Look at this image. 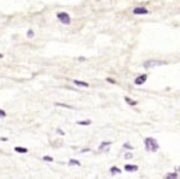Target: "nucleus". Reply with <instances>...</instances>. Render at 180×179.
Here are the masks:
<instances>
[{"label": "nucleus", "instance_id": "obj_7", "mask_svg": "<svg viewBox=\"0 0 180 179\" xmlns=\"http://www.w3.org/2000/svg\"><path fill=\"white\" fill-rule=\"evenodd\" d=\"M73 83H74V85H77V87L89 88V83H86V82H83V81H78V79H74V81H73Z\"/></svg>", "mask_w": 180, "mask_h": 179}, {"label": "nucleus", "instance_id": "obj_17", "mask_svg": "<svg viewBox=\"0 0 180 179\" xmlns=\"http://www.w3.org/2000/svg\"><path fill=\"white\" fill-rule=\"evenodd\" d=\"M125 158H126V160H131V158H133V154H132L131 152H127V153L125 154Z\"/></svg>", "mask_w": 180, "mask_h": 179}, {"label": "nucleus", "instance_id": "obj_13", "mask_svg": "<svg viewBox=\"0 0 180 179\" xmlns=\"http://www.w3.org/2000/svg\"><path fill=\"white\" fill-rule=\"evenodd\" d=\"M125 101H126V103H128V104L131 105V106H135V105H137V101H136V100H132V99H129L128 96H126V98H125Z\"/></svg>", "mask_w": 180, "mask_h": 179}, {"label": "nucleus", "instance_id": "obj_12", "mask_svg": "<svg viewBox=\"0 0 180 179\" xmlns=\"http://www.w3.org/2000/svg\"><path fill=\"white\" fill-rule=\"evenodd\" d=\"M77 125H79V126H89V125H91V121H90V120H83V121H77Z\"/></svg>", "mask_w": 180, "mask_h": 179}, {"label": "nucleus", "instance_id": "obj_24", "mask_svg": "<svg viewBox=\"0 0 180 179\" xmlns=\"http://www.w3.org/2000/svg\"><path fill=\"white\" fill-rule=\"evenodd\" d=\"M79 61L83 62V61H85V58H84V57H79Z\"/></svg>", "mask_w": 180, "mask_h": 179}, {"label": "nucleus", "instance_id": "obj_10", "mask_svg": "<svg viewBox=\"0 0 180 179\" xmlns=\"http://www.w3.org/2000/svg\"><path fill=\"white\" fill-rule=\"evenodd\" d=\"M14 150H15V152H17V153H24V154L28 152L27 148H25V147H20V146H19V147L16 146V147L14 148Z\"/></svg>", "mask_w": 180, "mask_h": 179}, {"label": "nucleus", "instance_id": "obj_16", "mask_svg": "<svg viewBox=\"0 0 180 179\" xmlns=\"http://www.w3.org/2000/svg\"><path fill=\"white\" fill-rule=\"evenodd\" d=\"M68 164H69V166H73V164H74V166H78V167H79V166H80V162H79L78 160H71Z\"/></svg>", "mask_w": 180, "mask_h": 179}, {"label": "nucleus", "instance_id": "obj_1", "mask_svg": "<svg viewBox=\"0 0 180 179\" xmlns=\"http://www.w3.org/2000/svg\"><path fill=\"white\" fill-rule=\"evenodd\" d=\"M144 146H146V150L149 152H157L159 150V143L153 137L144 138Z\"/></svg>", "mask_w": 180, "mask_h": 179}, {"label": "nucleus", "instance_id": "obj_11", "mask_svg": "<svg viewBox=\"0 0 180 179\" xmlns=\"http://www.w3.org/2000/svg\"><path fill=\"white\" fill-rule=\"evenodd\" d=\"M179 178V174L178 173H168L167 175H165V179H178Z\"/></svg>", "mask_w": 180, "mask_h": 179}, {"label": "nucleus", "instance_id": "obj_25", "mask_svg": "<svg viewBox=\"0 0 180 179\" xmlns=\"http://www.w3.org/2000/svg\"><path fill=\"white\" fill-rule=\"evenodd\" d=\"M3 57H4V54H3V53H0V59H1Z\"/></svg>", "mask_w": 180, "mask_h": 179}, {"label": "nucleus", "instance_id": "obj_23", "mask_svg": "<svg viewBox=\"0 0 180 179\" xmlns=\"http://www.w3.org/2000/svg\"><path fill=\"white\" fill-rule=\"evenodd\" d=\"M57 132H58V134H61V135H64V132H63L62 130H57Z\"/></svg>", "mask_w": 180, "mask_h": 179}, {"label": "nucleus", "instance_id": "obj_14", "mask_svg": "<svg viewBox=\"0 0 180 179\" xmlns=\"http://www.w3.org/2000/svg\"><path fill=\"white\" fill-rule=\"evenodd\" d=\"M110 145H111V142H110V141L109 142H101V143H100V146H99V151H103L105 147H107Z\"/></svg>", "mask_w": 180, "mask_h": 179}, {"label": "nucleus", "instance_id": "obj_9", "mask_svg": "<svg viewBox=\"0 0 180 179\" xmlns=\"http://www.w3.org/2000/svg\"><path fill=\"white\" fill-rule=\"evenodd\" d=\"M54 105H56V106H59V107H64V109H71V110H75L74 106L68 105V104H63V103H56Z\"/></svg>", "mask_w": 180, "mask_h": 179}, {"label": "nucleus", "instance_id": "obj_19", "mask_svg": "<svg viewBox=\"0 0 180 179\" xmlns=\"http://www.w3.org/2000/svg\"><path fill=\"white\" fill-rule=\"evenodd\" d=\"M0 117H1V119L6 117V113H5L4 110H1V109H0Z\"/></svg>", "mask_w": 180, "mask_h": 179}, {"label": "nucleus", "instance_id": "obj_3", "mask_svg": "<svg viewBox=\"0 0 180 179\" xmlns=\"http://www.w3.org/2000/svg\"><path fill=\"white\" fill-rule=\"evenodd\" d=\"M57 19L61 21L63 25H69L71 24V16H69V14H67V13H58L57 14Z\"/></svg>", "mask_w": 180, "mask_h": 179}, {"label": "nucleus", "instance_id": "obj_2", "mask_svg": "<svg viewBox=\"0 0 180 179\" xmlns=\"http://www.w3.org/2000/svg\"><path fill=\"white\" fill-rule=\"evenodd\" d=\"M164 64H167L164 61H159V59H148V61H146L143 63V68L149 69V68H154V67H161Z\"/></svg>", "mask_w": 180, "mask_h": 179}, {"label": "nucleus", "instance_id": "obj_21", "mask_svg": "<svg viewBox=\"0 0 180 179\" xmlns=\"http://www.w3.org/2000/svg\"><path fill=\"white\" fill-rule=\"evenodd\" d=\"M90 151V148H83V150H82V152L83 153H85V152H89Z\"/></svg>", "mask_w": 180, "mask_h": 179}, {"label": "nucleus", "instance_id": "obj_15", "mask_svg": "<svg viewBox=\"0 0 180 179\" xmlns=\"http://www.w3.org/2000/svg\"><path fill=\"white\" fill-rule=\"evenodd\" d=\"M26 36H27L28 38H33V36H35V32H33V30H32V28H30L28 31L26 32Z\"/></svg>", "mask_w": 180, "mask_h": 179}, {"label": "nucleus", "instance_id": "obj_20", "mask_svg": "<svg viewBox=\"0 0 180 179\" xmlns=\"http://www.w3.org/2000/svg\"><path fill=\"white\" fill-rule=\"evenodd\" d=\"M123 147H125V148H128V150H132V148H133L131 145L127 143V142H126V143H123Z\"/></svg>", "mask_w": 180, "mask_h": 179}, {"label": "nucleus", "instance_id": "obj_6", "mask_svg": "<svg viewBox=\"0 0 180 179\" xmlns=\"http://www.w3.org/2000/svg\"><path fill=\"white\" fill-rule=\"evenodd\" d=\"M125 171H126V172H129V173L137 172V171H138V166H136V164H126V166H125Z\"/></svg>", "mask_w": 180, "mask_h": 179}, {"label": "nucleus", "instance_id": "obj_18", "mask_svg": "<svg viewBox=\"0 0 180 179\" xmlns=\"http://www.w3.org/2000/svg\"><path fill=\"white\" fill-rule=\"evenodd\" d=\"M43 161H47V162H52V161H53V158H52V157H48V156H45V157H43Z\"/></svg>", "mask_w": 180, "mask_h": 179}, {"label": "nucleus", "instance_id": "obj_8", "mask_svg": "<svg viewBox=\"0 0 180 179\" xmlns=\"http://www.w3.org/2000/svg\"><path fill=\"white\" fill-rule=\"evenodd\" d=\"M110 173H111L112 177H115V175H117V174H121V169H120V168H117L116 166H114V167L110 168Z\"/></svg>", "mask_w": 180, "mask_h": 179}, {"label": "nucleus", "instance_id": "obj_4", "mask_svg": "<svg viewBox=\"0 0 180 179\" xmlns=\"http://www.w3.org/2000/svg\"><path fill=\"white\" fill-rule=\"evenodd\" d=\"M132 13L135 15H147L149 11H148V9L144 7V6H137V7H135L132 10Z\"/></svg>", "mask_w": 180, "mask_h": 179}, {"label": "nucleus", "instance_id": "obj_22", "mask_svg": "<svg viewBox=\"0 0 180 179\" xmlns=\"http://www.w3.org/2000/svg\"><path fill=\"white\" fill-rule=\"evenodd\" d=\"M107 81H109V82H110V83H116V82H115V81H114V79H110V78H107Z\"/></svg>", "mask_w": 180, "mask_h": 179}, {"label": "nucleus", "instance_id": "obj_5", "mask_svg": "<svg viewBox=\"0 0 180 179\" xmlns=\"http://www.w3.org/2000/svg\"><path fill=\"white\" fill-rule=\"evenodd\" d=\"M147 78H148L147 74H141L139 77H137V78L135 79V84H136V85H143V84L147 82Z\"/></svg>", "mask_w": 180, "mask_h": 179}]
</instances>
